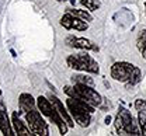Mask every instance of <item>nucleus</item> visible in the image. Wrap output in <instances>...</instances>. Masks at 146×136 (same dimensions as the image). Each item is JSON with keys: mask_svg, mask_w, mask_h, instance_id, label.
Listing matches in <instances>:
<instances>
[{"mask_svg": "<svg viewBox=\"0 0 146 136\" xmlns=\"http://www.w3.org/2000/svg\"><path fill=\"white\" fill-rule=\"evenodd\" d=\"M135 108H136V111H142V112L146 114V101L142 100V98L136 100L135 101Z\"/></svg>", "mask_w": 146, "mask_h": 136, "instance_id": "obj_19", "label": "nucleus"}, {"mask_svg": "<svg viewBox=\"0 0 146 136\" xmlns=\"http://www.w3.org/2000/svg\"><path fill=\"white\" fill-rule=\"evenodd\" d=\"M66 62H68V66L74 69V70H80V72L91 73V75H98V72H100L98 63L91 58L90 55H87L84 52L70 55L66 59Z\"/></svg>", "mask_w": 146, "mask_h": 136, "instance_id": "obj_4", "label": "nucleus"}, {"mask_svg": "<svg viewBox=\"0 0 146 136\" xmlns=\"http://www.w3.org/2000/svg\"><path fill=\"white\" fill-rule=\"evenodd\" d=\"M111 77L117 81L135 86L142 80V72L138 66L129 62H115L111 66Z\"/></svg>", "mask_w": 146, "mask_h": 136, "instance_id": "obj_1", "label": "nucleus"}, {"mask_svg": "<svg viewBox=\"0 0 146 136\" xmlns=\"http://www.w3.org/2000/svg\"><path fill=\"white\" fill-rule=\"evenodd\" d=\"M68 13L83 21H93V16L89 13V10H79V9H68Z\"/></svg>", "mask_w": 146, "mask_h": 136, "instance_id": "obj_14", "label": "nucleus"}, {"mask_svg": "<svg viewBox=\"0 0 146 136\" xmlns=\"http://www.w3.org/2000/svg\"><path fill=\"white\" fill-rule=\"evenodd\" d=\"M145 11H146V0H145Z\"/></svg>", "mask_w": 146, "mask_h": 136, "instance_id": "obj_24", "label": "nucleus"}, {"mask_svg": "<svg viewBox=\"0 0 146 136\" xmlns=\"http://www.w3.org/2000/svg\"><path fill=\"white\" fill-rule=\"evenodd\" d=\"M18 102H20V108H21L23 112H27V111H31V110H36V101L28 93H23L20 96V98H18Z\"/></svg>", "mask_w": 146, "mask_h": 136, "instance_id": "obj_12", "label": "nucleus"}, {"mask_svg": "<svg viewBox=\"0 0 146 136\" xmlns=\"http://www.w3.org/2000/svg\"><path fill=\"white\" fill-rule=\"evenodd\" d=\"M49 100H51V102L55 105V108L58 110V112H59V115L63 118V121L66 122V125L69 126V128H73L74 126V121H73V118L70 117V114H69V111H68V108L63 105V102L59 100V98L56 97V96H49Z\"/></svg>", "mask_w": 146, "mask_h": 136, "instance_id": "obj_9", "label": "nucleus"}, {"mask_svg": "<svg viewBox=\"0 0 146 136\" xmlns=\"http://www.w3.org/2000/svg\"><path fill=\"white\" fill-rule=\"evenodd\" d=\"M118 115L121 118V123H122V131H124V135H141V131H139V125L135 122L133 117L131 115V112L128 111L127 108L121 107L119 111H118Z\"/></svg>", "mask_w": 146, "mask_h": 136, "instance_id": "obj_6", "label": "nucleus"}, {"mask_svg": "<svg viewBox=\"0 0 146 136\" xmlns=\"http://www.w3.org/2000/svg\"><path fill=\"white\" fill-rule=\"evenodd\" d=\"M11 126L14 128V132L18 136H30L33 135L31 131L28 129V126L24 125V122L20 119L18 112H13V117H11Z\"/></svg>", "mask_w": 146, "mask_h": 136, "instance_id": "obj_11", "label": "nucleus"}, {"mask_svg": "<svg viewBox=\"0 0 146 136\" xmlns=\"http://www.w3.org/2000/svg\"><path fill=\"white\" fill-rule=\"evenodd\" d=\"M136 46H138L139 52H141V49H142L143 46H146V30L141 31V34H139V37H138V41H136Z\"/></svg>", "mask_w": 146, "mask_h": 136, "instance_id": "obj_18", "label": "nucleus"}, {"mask_svg": "<svg viewBox=\"0 0 146 136\" xmlns=\"http://www.w3.org/2000/svg\"><path fill=\"white\" fill-rule=\"evenodd\" d=\"M63 91L72 98H82L86 102H89L93 107H98L103 102V97L93 88V86H86V84H79L74 83V86H66Z\"/></svg>", "mask_w": 146, "mask_h": 136, "instance_id": "obj_3", "label": "nucleus"}, {"mask_svg": "<svg viewBox=\"0 0 146 136\" xmlns=\"http://www.w3.org/2000/svg\"><path fill=\"white\" fill-rule=\"evenodd\" d=\"M25 114V121L28 125V129L31 131L33 135L36 136H46L49 135V129L44 118L41 117V112L38 110H31L24 112Z\"/></svg>", "mask_w": 146, "mask_h": 136, "instance_id": "obj_5", "label": "nucleus"}, {"mask_svg": "<svg viewBox=\"0 0 146 136\" xmlns=\"http://www.w3.org/2000/svg\"><path fill=\"white\" fill-rule=\"evenodd\" d=\"M60 25L65 28V30H77V31H86L87 30V21H83V20L77 18L72 16L70 13L66 11V14L60 18Z\"/></svg>", "mask_w": 146, "mask_h": 136, "instance_id": "obj_7", "label": "nucleus"}, {"mask_svg": "<svg viewBox=\"0 0 146 136\" xmlns=\"http://www.w3.org/2000/svg\"><path fill=\"white\" fill-rule=\"evenodd\" d=\"M70 1H72V4H74V1H76V0H70Z\"/></svg>", "mask_w": 146, "mask_h": 136, "instance_id": "obj_23", "label": "nucleus"}, {"mask_svg": "<svg viewBox=\"0 0 146 136\" xmlns=\"http://www.w3.org/2000/svg\"><path fill=\"white\" fill-rule=\"evenodd\" d=\"M0 98H1V90H0Z\"/></svg>", "mask_w": 146, "mask_h": 136, "instance_id": "obj_26", "label": "nucleus"}, {"mask_svg": "<svg viewBox=\"0 0 146 136\" xmlns=\"http://www.w3.org/2000/svg\"><path fill=\"white\" fill-rule=\"evenodd\" d=\"M82 6H84L89 11H96L100 9V0H82Z\"/></svg>", "mask_w": 146, "mask_h": 136, "instance_id": "obj_16", "label": "nucleus"}, {"mask_svg": "<svg viewBox=\"0 0 146 136\" xmlns=\"http://www.w3.org/2000/svg\"><path fill=\"white\" fill-rule=\"evenodd\" d=\"M68 45L77 48V49H83V51H98V46L87 38H76V37H69L66 39Z\"/></svg>", "mask_w": 146, "mask_h": 136, "instance_id": "obj_8", "label": "nucleus"}, {"mask_svg": "<svg viewBox=\"0 0 146 136\" xmlns=\"http://www.w3.org/2000/svg\"><path fill=\"white\" fill-rule=\"evenodd\" d=\"M114 125H115V129H117V132H118V133H121V135H124V131H122V123H121V118H119V115H118V114L115 115Z\"/></svg>", "mask_w": 146, "mask_h": 136, "instance_id": "obj_20", "label": "nucleus"}, {"mask_svg": "<svg viewBox=\"0 0 146 136\" xmlns=\"http://www.w3.org/2000/svg\"><path fill=\"white\" fill-rule=\"evenodd\" d=\"M73 83H79V84H86V86H94V80L89 75H76L72 77Z\"/></svg>", "mask_w": 146, "mask_h": 136, "instance_id": "obj_15", "label": "nucleus"}, {"mask_svg": "<svg viewBox=\"0 0 146 136\" xmlns=\"http://www.w3.org/2000/svg\"><path fill=\"white\" fill-rule=\"evenodd\" d=\"M70 117L73 118V121H76L80 126L86 128L89 126L91 122V114H87V112H83V111H76V110H68Z\"/></svg>", "mask_w": 146, "mask_h": 136, "instance_id": "obj_13", "label": "nucleus"}, {"mask_svg": "<svg viewBox=\"0 0 146 136\" xmlns=\"http://www.w3.org/2000/svg\"><path fill=\"white\" fill-rule=\"evenodd\" d=\"M36 108L41 112V115L46 117L51 122H54L55 125L58 126L60 135H66L69 126L66 125V122L63 121V118L59 115L58 110L55 108V105L51 102V100H48V98L44 97V96H39V97L36 98Z\"/></svg>", "mask_w": 146, "mask_h": 136, "instance_id": "obj_2", "label": "nucleus"}, {"mask_svg": "<svg viewBox=\"0 0 146 136\" xmlns=\"http://www.w3.org/2000/svg\"><path fill=\"white\" fill-rule=\"evenodd\" d=\"M138 125H139V131L141 135H146V114L142 111H138Z\"/></svg>", "mask_w": 146, "mask_h": 136, "instance_id": "obj_17", "label": "nucleus"}, {"mask_svg": "<svg viewBox=\"0 0 146 136\" xmlns=\"http://www.w3.org/2000/svg\"><path fill=\"white\" fill-rule=\"evenodd\" d=\"M106 123H107V125H108V123H111V117H110V115H107V117H106Z\"/></svg>", "mask_w": 146, "mask_h": 136, "instance_id": "obj_22", "label": "nucleus"}, {"mask_svg": "<svg viewBox=\"0 0 146 136\" xmlns=\"http://www.w3.org/2000/svg\"><path fill=\"white\" fill-rule=\"evenodd\" d=\"M141 53H142V56L146 59V46H143V48L141 49Z\"/></svg>", "mask_w": 146, "mask_h": 136, "instance_id": "obj_21", "label": "nucleus"}, {"mask_svg": "<svg viewBox=\"0 0 146 136\" xmlns=\"http://www.w3.org/2000/svg\"><path fill=\"white\" fill-rule=\"evenodd\" d=\"M0 131L4 136H13V126L10 122V118L7 115V111L3 104H0Z\"/></svg>", "mask_w": 146, "mask_h": 136, "instance_id": "obj_10", "label": "nucleus"}, {"mask_svg": "<svg viewBox=\"0 0 146 136\" xmlns=\"http://www.w3.org/2000/svg\"><path fill=\"white\" fill-rule=\"evenodd\" d=\"M56 1H65V0H56Z\"/></svg>", "mask_w": 146, "mask_h": 136, "instance_id": "obj_25", "label": "nucleus"}]
</instances>
